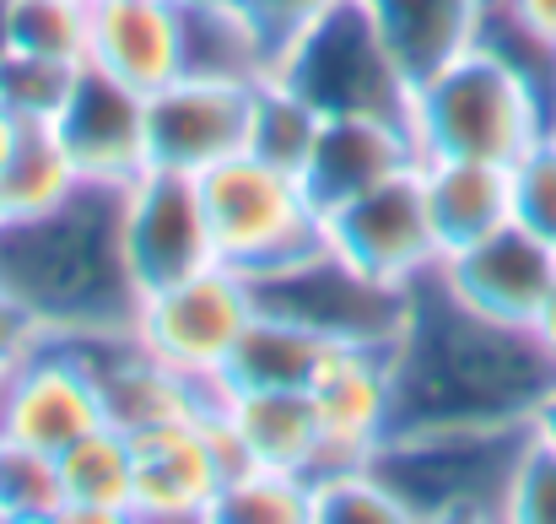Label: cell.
I'll list each match as a JSON object with an SVG mask.
<instances>
[{"instance_id": "9c48e42d", "label": "cell", "mask_w": 556, "mask_h": 524, "mask_svg": "<svg viewBox=\"0 0 556 524\" xmlns=\"http://www.w3.org/2000/svg\"><path fill=\"white\" fill-rule=\"evenodd\" d=\"M125 254L141 298L216 265V244L194 178L147 169L125 189Z\"/></svg>"}, {"instance_id": "6da1fadb", "label": "cell", "mask_w": 556, "mask_h": 524, "mask_svg": "<svg viewBox=\"0 0 556 524\" xmlns=\"http://www.w3.org/2000/svg\"><path fill=\"white\" fill-rule=\"evenodd\" d=\"M552 384L556 367L535 330L465 309L438 276L416 282L394 341V433L535 422Z\"/></svg>"}, {"instance_id": "8992f818", "label": "cell", "mask_w": 556, "mask_h": 524, "mask_svg": "<svg viewBox=\"0 0 556 524\" xmlns=\"http://www.w3.org/2000/svg\"><path fill=\"white\" fill-rule=\"evenodd\" d=\"M325 244L363 282L400 287V292L427 282L443 260V244H438V227H432V211H427L421 163L372 184L363 195H352V200H341V205H330L325 211Z\"/></svg>"}, {"instance_id": "7a4b0ae2", "label": "cell", "mask_w": 556, "mask_h": 524, "mask_svg": "<svg viewBox=\"0 0 556 524\" xmlns=\"http://www.w3.org/2000/svg\"><path fill=\"white\" fill-rule=\"evenodd\" d=\"M0 292H11L49 336H130L141 292L125 254V189L81 184L65 205L5 222Z\"/></svg>"}, {"instance_id": "4fadbf2b", "label": "cell", "mask_w": 556, "mask_h": 524, "mask_svg": "<svg viewBox=\"0 0 556 524\" xmlns=\"http://www.w3.org/2000/svg\"><path fill=\"white\" fill-rule=\"evenodd\" d=\"M54 130L87 184L130 189L152 169L147 163V98L109 82L92 65H81V82H76L65 114L54 120Z\"/></svg>"}, {"instance_id": "e0dca14e", "label": "cell", "mask_w": 556, "mask_h": 524, "mask_svg": "<svg viewBox=\"0 0 556 524\" xmlns=\"http://www.w3.org/2000/svg\"><path fill=\"white\" fill-rule=\"evenodd\" d=\"M216 406L232 422L238 444L254 465L319 476L325 471V427L308 389H238L216 378Z\"/></svg>"}, {"instance_id": "3957f363", "label": "cell", "mask_w": 556, "mask_h": 524, "mask_svg": "<svg viewBox=\"0 0 556 524\" xmlns=\"http://www.w3.org/2000/svg\"><path fill=\"white\" fill-rule=\"evenodd\" d=\"M552 130V103L541 82L486 33L443 60L410 98V136L421 158H476L514 163Z\"/></svg>"}, {"instance_id": "44dd1931", "label": "cell", "mask_w": 556, "mask_h": 524, "mask_svg": "<svg viewBox=\"0 0 556 524\" xmlns=\"http://www.w3.org/2000/svg\"><path fill=\"white\" fill-rule=\"evenodd\" d=\"M60 471V524H125L136 492V449L119 427H92L71 449L54 454Z\"/></svg>"}, {"instance_id": "83f0119b", "label": "cell", "mask_w": 556, "mask_h": 524, "mask_svg": "<svg viewBox=\"0 0 556 524\" xmlns=\"http://www.w3.org/2000/svg\"><path fill=\"white\" fill-rule=\"evenodd\" d=\"M81 82V65L71 60H38V54H0V103H11L27 125H54Z\"/></svg>"}, {"instance_id": "d4e9b609", "label": "cell", "mask_w": 556, "mask_h": 524, "mask_svg": "<svg viewBox=\"0 0 556 524\" xmlns=\"http://www.w3.org/2000/svg\"><path fill=\"white\" fill-rule=\"evenodd\" d=\"M211 524H314V476L249 465L222 487Z\"/></svg>"}, {"instance_id": "484cf974", "label": "cell", "mask_w": 556, "mask_h": 524, "mask_svg": "<svg viewBox=\"0 0 556 524\" xmlns=\"http://www.w3.org/2000/svg\"><path fill=\"white\" fill-rule=\"evenodd\" d=\"M410 509L368 465H336L314 476V524H405Z\"/></svg>"}, {"instance_id": "ac0fdd59", "label": "cell", "mask_w": 556, "mask_h": 524, "mask_svg": "<svg viewBox=\"0 0 556 524\" xmlns=\"http://www.w3.org/2000/svg\"><path fill=\"white\" fill-rule=\"evenodd\" d=\"M421 189L443 254L470 249L476 238L514 222V178L503 163L476 158H421Z\"/></svg>"}, {"instance_id": "ab89813d", "label": "cell", "mask_w": 556, "mask_h": 524, "mask_svg": "<svg viewBox=\"0 0 556 524\" xmlns=\"http://www.w3.org/2000/svg\"><path fill=\"white\" fill-rule=\"evenodd\" d=\"M552 125H556V120H552Z\"/></svg>"}, {"instance_id": "5bb4252c", "label": "cell", "mask_w": 556, "mask_h": 524, "mask_svg": "<svg viewBox=\"0 0 556 524\" xmlns=\"http://www.w3.org/2000/svg\"><path fill=\"white\" fill-rule=\"evenodd\" d=\"M136 449V492H130V520L147 524H211L216 498L227 487V471L200 427L179 422V427H157L130 438Z\"/></svg>"}, {"instance_id": "4316f807", "label": "cell", "mask_w": 556, "mask_h": 524, "mask_svg": "<svg viewBox=\"0 0 556 524\" xmlns=\"http://www.w3.org/2000/svg\"><path fill=\"white\" fill-rule=\"evenodd\" d=\"M60 509L54 454L0 438V524H60Z\"/></svg>"}, {"instance_id": "2e32d148", "label": "cell", "mask_w": 556, "mask_h": 524, "mask_svg": "<svg viewBox=\"0 0 556 524\" xmlns=\"http://www.w3.org/2000/svg\"><path fill=\"white\" fill-rule=\"evenodd\" d=\"M421 163V147L405 120L389 114H325V130L314 141V158L303 169V184L319 211L363 195L383 178L405 174Z\"/></svg>"}, {"instance_id": "5b68a950", "label": "cell", "mask_w": 556, "mask_h": 524, "mask_svg": "<svg viewBox=\"0 0 556 524\" xmlns=\"http://www.w3.org/2000/svg\"><path fill=\"white\" fill-rule=\"evenodd\" d=\"M276 71L308 92L325 114H389L410 125V76L394 60L389 38L378 33L368 0H346L330 16H319L308 33H298Z\"/></svg>"}, {"instance_id": "836d02e7", "label": "cell", "mask_w": 556, "mask_h": 524, "mask_svg": "<svg viewBox=\"0 0 556 524\" xmlns=\"http://www.w3.org/2000/svg\"><path fill=\"white\" fill-rule=\"evenodd\" d=\"M22 130H27V120H22L11 103H0V169L16 158V147H22Z\"/></svg>"}, {"instance_id": "f546056e", "label": "cell", "mask_w": 556, "mask_h": 524, "mask_svg": "<svg viewBox=\"0 0 556 524\" xmlns=\"http://www.w3.org/2000/svg\"><path fill=\"white\" fill-rule=\"evenodd\" d=\"M503 520L519 524H556V444L546 433L530 427L519 460H514V482H508V509Z\"/></svg>"}, {"instance_id": "d590c367", "label": "cell", "mask_w": 556, "mask_h": 524, "mask_svg": "<svg viewBox=\"0 0 556 524\" xmlns=\"http://www.w3.org/2000/svg\"><path fill=\"white\" fill-rule=\"evenodd\" d=\"M535 433H546L556 444V384H552V395L541 400V411H535Z\"/></svg>"}, {"instance_id": "1f68e13d", "label": "cell", "mask_w": 556, "mask_h": 524, "mask_svg": "<svg viewBox=\"0 0 556 524\" xmlns=\"http://www.w3.org/2000/svg\"><path fill=\"white\" fill-rule=\"evenodd\" d=\"M492 22L556 54V0H492Z\"/></svg>"}, {"instance_id": "9a60e30c", "label": "cell", "mask_w": 556, "mask_h": 524, "mask_svg": "<svg viewBox=\"0 0 556 524\" xmlns=\"http://www.w3.org/2000/svg\"><path fill=\"white\" fill-rule=\"evenodd\" d=\"M87 65L109 82L152 98L185 76V16L157 0H92L87 5Z\"/></svg>"}, {"instance_id": "d6986e66", "label": "cell", "mask_w": 556, "mask_h": 524, "mask_svg": "<svg viewBox=\"0 0 556 524\" xmlns=\"http://www.w3.org/2000/svg\"><path fill=\"white\" fill-rule=\"evenodd\" d=\"M336 336L314 330L308 320H292L281 309H254L249 330L238 336V347L227 357L222 378L238 389H308L319 378V367L336 357Z\"/></svg>"}, {"instance_id": "8d00e7d4", "label": "cell", "mask_w": 556, "mask_h": 524, "mask_svg": "<svg viewBox=\"0 0 556 524\" xmlns=\"http://www.w3.org/2000/svg\"><path fill=\"white\" fill-rule=\"evenodd\" d=\"M5 222H11V211H5V195H0V233H5Z\"/></svg>"}, {"instance_id": "30bf717a", "label": "cell", "mask_w": 556, "mask_h": 524, "mask_svg": "<svg viewBox=\"0 0 556 524\" xmlns=\"http://www.w3.org/2000/svg\"><path fill=\"white\" fill-rule=\"evenodd\" d=\"M465 309L503 320V325H535V314L546 309L556 292V244L508 222L486 238H476L470 249H454L438 260L432 271Z\"/></svg>"}, {"instance_id": "e575fe53", "label": "cell", "mask_w": 556, "mask_h": 524, "mask_svg": "<svg viewBox=\"0 0 556 524\" xmlns=\"http://www.w3.org/2000/svg\"><path fill=\"white\" fill-rule=\"evenodd\" d=\"M530 330H535V341H541V351L552 357V367H556V292L546 298V309L535 314V325H530Z\"/></svg>"}, {"instance_id": "d6a6232c", "label": "cell", "mask_w": 556, "mask_h": 524, "mask_svg": "<svg viewBox=\"0 0 556 524\" xmlns=\"http://www.w3.org/2000/svg\"><path fill=\"white\" fill-rule=\"evenodd\" d=\"M43 336H49V330H43V325H38V320H33V314H27L16 298H11V292H0V378H5V373H11V367H16L27 351L38 347Z\"/></svg>"}, {"instance_id": "74e56055", "label": "cell", "mask_w": 556, "mask_h": 524, "mask_svg": "<svg viewBox=\"0 0 556 524\" xmlns=\"http://www.w3.org/2000/svg\"><path fill=\"white\" fill-rule=\"evenodd\" d=\"M157 5H185V0H157Z\"/></svg>"}, {"instance_id": "7402d4cb", "label": "cell", "mask_w": 556, "mask_h": 524, "mask_svg": "<svg viewBox=\"0 0 556 524\" xmlns=\"http://www.w3.org/2000/svg\"><path fill=\"white\" fill-rule=\"evenodd\" d=\"M185 76L260 82L276 71V49L249 0H185Z\"/></svg>"}, {"instance_id": "ba28073f", "label": "cell", "mask_w": 556, "mask_h": 524, "mask_svg": "<svg viewBox=\"0 0 556 524\" xmlns=\"http://www.w3.org/2000/svg\"><path fill=\"white\" fill-rule=\"evenodd\" d=\"M103 395L87 351L65 336H43L0 378V438L60 454L92 427H103Z\"/></svg>"}, {"instance_id": "cb8c5ba5", "label": "cell", "mask_w": 556, "mask_h": 524, "mask_svg": "<svg viewBox=\"0 0 556 524\" xmlns=\"http://www.w3.org/2000/svg\"><path fill=\"white\" fill-rule=\"evenodd\" d=\"M81 184L87 178L76 169V158L65 152L54 125H27L16 158L0 169V195H5L11 222H27V216H43V211L65 205Z\"/></svg>"}, {"instance_id": "f35d334b", "label": "cell", "mask_w": 556, "mask_h": 524, "mask_svg": "<svg viewBox=\"0 0 556 524\" xmlns=\"http://www.w3.org/2000/svg\"><path fill=\"white\" fill-rule=\"evenodd\" d=\"M76 5H92V0H76Z\"/></svg>"}, {"instance_id": "4dcf8cb0", "label": "cell", "mask_w": 556, "mask_h": 524, "mask_svg": "<svg viewBox=\"0 0 556 524\" xmlns=\"http://www.w3.org/2000/svg\"><path fill=\"white\" fill-rule=\"evenodd\" d=\"M336 5H346V0H249V11H254V22L265 27L276 60H281V49H287L298 33H308V27H314L319 16H330Z\"/></svg>"}, {"instance_id": "52a82bcc", "label": "cell", "mask_w": 556, "mask_h": 524, "mask_svg": "<svg viewBox=\"0 0 556 524\" xmlns=\"http://www.w3.org/2000/svg\"><path fill=\"white\" fill-rule=\"evenodd\" d=\"M254 309H260L254 282L227 271V265H211L189 282H174V287L141 298L130 336L141 351L179 367L185 378H222Z\"/></svg>"}, {"instance_id": "603a6c76", "label": "cell", "mask_w": 556, "mask_h": 524, "mask_svg": "<svg viewBox=\"0 0 556 524\" xmlns=\"http://www.w3.org/2000/svg\"><path fill=\"white\" fill-rule=\"evenodd\" d=\"M319 130H325V109L308 92H298L281 71H270L249 87V147L243 152L303 178Z\"/></svg>"}, {"instance_id": "ffe728a7", "label": "cell", "mask_w": 556, "mask_h": 524, "mask_svg": "<svg viewBox=\"0 0 556 524\" xmlns=\"http://www.w3.org/2000/svg\"><path fill=\"white\" fill-rule=\"evenodd\" d=\"M368 11L416 87L481 38L492 0H368Z\"/></svg>"}, {"instance_id": "7c38bea8", "label": "cell", "mask_w": 556, "mask_h": 524, "mask_svg": "<svg viewBox=\"0 0 556 524\" xmlns=\"http://www.w3.org/2000/svg\"><path fill=\"white\" fill-rule=\"evenodd\" d=\"M308 400L325 427V471L368 465L394 433V351L336 347V357L308 384Z\"/></svg>"}, {"instance_id": "277c9868", "label": "cell", "mask_w": 556, "mask_h": 524, "mask_svg": "<svg viewBox=\"0 0 556 524\" xmlns=\"http://www.w3.org/2000/svg\"><path fill=\"white\" fill-rule=\"evenodd\" d=\"M194 184H200V205L211 222L216 265L249 276L254 287L270 276H287L330 249L325 211L314 205L308 184L254 152L222 158Z\"/></svg>"}, {"instance_id": "8fae6325", "label": "cell", "mask_w": 556, "mask_h": 524, "mask_svg": "<svg viewBox=\"0 0 556 524\" xmlns=\"http://www.w3.org/2000/svg\"><path fill=\"white\" fill-rule=\"evenodd\" d=\"M249 87L254 82H216L179 76L147 98V163L168 174L200 178L222 158L249 147Z\"/></svg>"}, {"instance_id": "f1b7e54d", "label": "cell", "mask_w": 556, "mask_h": 524, "mask_svg": "<svg viewBox=\"0 0 556 524\" xmlns=\"http://www.w3.org/2000/svg\"><path fill=\"white\" fill-rule=\"evenodd\" d=\"M508 178H514V222L556 244V125L525 158L508 163Z\"/></svg>"}]
</instances>
